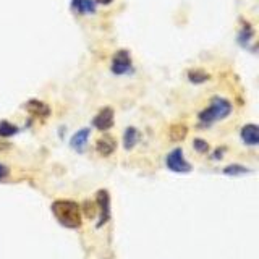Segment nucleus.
Instances as JSON below:
<instances>
[{
	"instance_id": "14",
	"label": "nucleus",
	"mask_w": 259,
	"mask_h": 259,
	"mask_svg": "<svg viewBox=\"0 0 259 259\" xmlns=\"http://www.w3.org/2000/svg\"><path fill=\"white\" fill-rule=\"evenodd\" d=\"M16 133H18V128H16L13 123H10L8 120L0 121V136H13Z\"/></svg>"
},
{
	"instance_id": "16",
	"label": "nucleus",
	"mask_w": 259,
	"mask_h": 259,
	"mask_svg": "<svg viewBox=\"0 0 259 259\" xmlns=\"http://www.w3.org/2000/svg\"><path fill=\"white\" fill-rule=\"evenodd\" d=\"M188 76H190V81L191 83H204V81L209 78L207 73H204L202 70H191L188 73Z\"/></svg>"
},
{
	"instance_id": "12",
	"label": "nucleus",
	"mask_w": 259,
	"mask_h": 259,
	"mask_svg": "<svg viewBox=\"0 0 259 259\" xmlns=\"http://www.w3.org/2000/svg\"><path fill=\"white\" fill-rule=\"evenodd\" d=\"M186 133H188V130H186L185 125L182 123H177V125H172L168 130V136L172 141H182L183 138L186 136Z\"/></svg>"
},
{
	"instance_id": "17",
	"label": "nucleus",
	"mask_w": 259,
	"mask_h": 259,
	"mask_svg": "<svg viewBox=\"0 0 259 259\" xmlns=\"http://www.w3.org/2000/svg\"><path fill=\"white\" fill-rule=\"evenodd\" d=\"M193 146H194V149H196L198 152H201V154H204V152L209 151V144L204 140H199V138H196V140L193 141Z\"/></svg>"
},
{
	"instance_id": "19",
	"label": "nucleus",
	"mask_w": 259,
	"mask_h": 259,
	"mask_svg": "<svg viewBox=\"0 0 259 259\" xmlns=\"http://www.w3.org/2000/svg\"><path fill=\"white\" fill-rule=\"evenodd\" d=\"M112 2H113V0H97V4H101V5H109Z\"/></svg>"
},
{
	"instance_id": "11",
	"label": "nucleus",
	"mask_w": 259,
	"mask_h": 259,
	"mask_svg": "<svg viewBox=\"0 0 259 259\" xmlns=\"http://www.w3.org/2000/svg\"><path fill=\"white\" fill-rule=\"evenodd\" d=\"M26 109L36 117H47L49 113H51V110H49L47 105L42 104V102H39V101H29L26 104Z\"/></svg>"
},
{
	"instance_id": "10",
	"label": "nucleus",
	"mask_w": 259,
	"mask_h": 259,
	"mask_svg": "<svg viewBox=\"0 0 259 259\" xmlns=\"http://www.w3.org/2000/svg\"><path fill=\"white\" fill-rule=\"evenodd\" d=\"M71 7H73V10L81 15H91L96 12L94 0H73Z\"/></svg>"
},
{
	"instance_id": "18",
	"label": "nucleus",
	"mask_w": 259,
	"mask_h": 259,
	"mask_svg": "<svg viewBox=\"0 0 259 259\" xmlns=\"http://www.w3.org/2000/svg\"><path fill=\"white\" fill-rule=\"evenodd\" d=\"M8 175V168L5 167V165H2L0 164V180H4V178Z\"/></svg>"
},
{
	"instance_id": "5",
	"label": "nucleus",
	"mask_w": 259,
	"mask_h": 259,
	"mask_svg": "<svg viewBox=\"0 0 259 259\" xmlns=\"http://www.w3.org/2000/svg\"><path fill=\"white\" fill-rule=\"evenodd\" d=\"M94 126L101 132H107L113 126V110L110 107H104L94 117Z\"/></svg>"
},
{
	"instance_id": "4",
	"label": "nucleus",
	"mask_w": 259,
	"mask_h": 259,
	"mask_svg": "<svg viewBox=\"0 0 259 259\" xmlns=\"http://www.w3.org/2000/svg\"><path fill=\"white\" fill-rule=\"evenodd\" d=\"M132 68V57L126 51H118L112 59V71L115 75H125Z\"/></svg>"
},
{
	"instance_id": "15",
	"label": "nucleus",
	"mask_w": 259,
	"mask_h": 259,
	"mask_svg": "<svg viewBox=\"0 0 259 259\" xmlns=\"http://www.w3.org/2000/svg\"><path fill=\"white\" fill-rule=\"evenodd\" d=\"M251 170L246 168V167H243V165H229V167H225L224 168V174L225 175H245V174H249Z\"/></svg>"
},
{
	"instance_id": "3",
	"label": "nucleus",
	"mask_w": 259,
	"mask_h": 259,
	"mask_svg": "<svg viewBox=\"0 0 259 259\" xmlns=\"http://www.w3.org/2000/svg\"><path fill=\"white\" fill-rule=\"evenodd\" d=\"M165 165L168 170H172L175 174H188L191 172V165L186 162L182 148H175L174 151H170L165 157Z\"/></svg>"
},
{
	"instance_id": "7",
	"label": "nucleus",
	"mask_w": 259,
	"mask_h": 259,
	"mask_svg": "<svg viewBox=\"0 0 259 259\" xmlns=\"http://www.w3.org/2000/svg\"><path fill=\"white\" fill-rule=\"evenodd\" d=\"M88 140H89V130L88 128L79 130V132H76L70 140L71 149L76 151V152H83L86 149V146H88Z\"/></svg>"
},
{
	"instance_id": "13",
	"label": "nucleus",
	"mask_w": 259,
	"mask_h": 259,
	"mask_svg": "<svg viewBox=\"0 0 259 259\" xmlns=\"http://www.w3.org/2000/svg\"><path fill=\"white\" fill-rule=\"evenodd\" d=\"M138 138H140V133H138L136 128H133V126L126 128V132L123 135V144H125V148L126 149H132L133 146L138 143Z\"/></svg>"
},
{
	"instance_id": "8",
	"label": "nucleus",
	"mask_w": 259,
	"mask_h": 259,
	"mask_svg": "<svg viewBox=\"0 0 259 259\" xmlns=\"http://www.w3.org/2000/svg\"><path fill=\"white\" fill-rule=\"evenodd\" d=\"M241 140L246 146H257L259 143V128L253 123H248L241 128Z\"/></svg>"
},
{
	"instance_id": "6",
	"label": "nucleus",
	"mask_w": 259,
	"mask_h": 259,
	"mask_svg": "<svg viewBox=\"0 0 259 259\" xmlns=\"http://www.w3.org/2000/svg\"><path fill=\"white\" fill-rule=\"evenodd\" d=\"M97 204H99L101 209V221L97 225H104L109 221L110 217V199H109V193L107 191H99L97 193Z\"/></svg>"
},
{
	"instance_id": "1",
	"label": "nucleus",
	"mask_w": 259,
	"mask_h": 259,
	"mask_svg": "<svg viewBox=\"0 0 259 259\" xmlns=\"http://www.w3.org/2000/svg\"><path fill=\"white\" fill-rule=\"evenodd\" d=\"M52 212L55 219L63 227L76 229L81 225V207L78 202L70 199H59L52 204Z\"/></svg>"
},
{
	"instance_id": "9",
	"label": "nucleus",
	"mask_w": 259,
	"mask_h": 259,
	"mask_svg": "<svg viewBox=\"0 0 259 259\" xmlns=\"http://www.w3.org/2000/svg\"><path fill=\"white\" fill-rule=\"evenodd\" d=\"M115 148H117V143H115V140L113 138H110V136H102L99 141L96 143V149H97V152L101 154V156H104V157H107V156H110V154L115 151Z\"/></svg>"
},
{
	"instance_id": "2",
	"label": "nucleus",
	"mask_w": 259,
	"mask_h": 259,
	"mask_svg": "<svg viewBox=\"0 0 259 259\" xmlns=\"http://www.w3.org/2000/svg\"><path fill=\"white\" fill-rule=\"evenodd\" d=\"M232 113V104L224 97H214L209 107H206L199 113V120L202 125H212L219 120L227 118Z\"/></svg>"
}]
</instances>
